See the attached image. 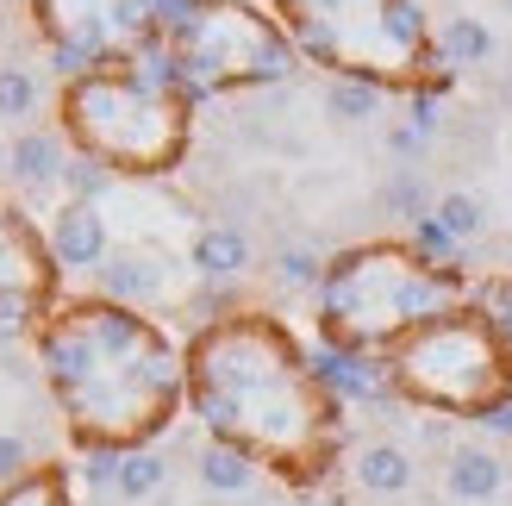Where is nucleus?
<instances>
[{
	"label": "nucleus",
	"mask_w": 512,
	"mask_h": 506,
	"mask_svg": "<svg viewBox=\"0 0 512 506\" xmlns=\"http://www.w3.org/2000/svg\"><path fill=\"white\" fill-rule=\"evenodd\" d=\"M500 488H506L500 450H488V444H456L450 457H444V494L456 506H481V500H494Z\"/></svg>",
	"instance_id": "nucleus-13"
},
{
	"label": "nucleus",
	"mask_w": 512,
	"mask_h": 506,
	"mask_svg": "<svg viewBox=\"0 0 512 506\" xmlns=\"http://www.w3.org/2000/svg\"><path fill=\"white\" fill-rule=\"evenodd\" d=\"M438 50H444V69H469V63H481L494 50V38H488L481 19L450 13V19H438Z\"/></svg>",
	"instance_id": "nucleus-18"
},
{
	"label": "nucleus",
	"mask_w": 512,
	"mask_h": 506,
	"mask_svg": "<svg viewBox=\"0 0 512 506\" xmlns=\"http://www.w3.org/2000/svg\"><path fill=\"white\" fill-rule=\"evenodd\" d=\"M57 119L75 157H94L113 175H169L194 138V94L175 82L163 50H144L63 82Z\"/></svg>",
	"instance_id": "nucleus-3"
},
{
	"label": "nucleus",
	"mask_w": 512,
	"mask_h": 506,
	"mask_svg": "<svg viewBox=\"0 0 512 506\" xmlns=\"http://www.w3.org/2000/svg\"><path fill=\"white\" fill-rule=\"evenodd\" d=\"M0 169H7V144H0Z\"/></svg>",
	"instance_id": "nucleus-28"
},
{
	"label": "nucleus",
	"mask_w": 512,
	"mask_h": 506,
	"mask_svg": "<svg viewBox=\"0 0 512 506\" xmlns=\"http://www.w3.org/2000/svg\"><path fill=\"white\" fill-rule=\"evenodd\" d=\"M194 469H200V488H207V494H250L256 488V457L238 450V444H225V438L200 444Z\"/></svg>",
	"instance_id": "nucleus-16"
},
{
	"label": "nucleus",
	"mask_w": 512,
	"mask_h": 506,
	"mask_svg": "<svg viewBox=\"0 0 512 506\" xmlns=\"http://www.w3.org/2000/svg\"><path fill=\"white\" fill-rule=\"evenodd\" d=\"M481 282L469 263H431L413 244H350L325 263L319 282V325L325 344L344 350H394L425 319L475 307Z\"/></svg>",
	"instance_id": "nucleus-4"
},
{
	"label": "nucleus",
	"mask_w": 512,
	"mask_h": 506,
	"mask_svg": "<svg viewBox=\"0 0 512 506\" xmlns=\"http://www.w3.org/2000/svg\"><path fill=\"white\" fill-rule=\"evenodd\" d=\"M38 107V75L25 63H0V119H32Z\"/></svg>",
	"instance_id": "nucleus-22"
},
{
	"label": "nucleus",
	"mask_w": 512,
	"mask_h": 506,
	"mask_svg": "<svg viewBox=\"0 0 512 506\" xmlns=\"http://www.w3.org/2000/svg\"><path fill=\"white\" fill-rule=\"evenodd\" d=\"M57 282V257L32 219L0 200V338H13L19 325H32Z\"/></svg>",
	"instance_id": "nucleus-9"
},
{
	"label": "nucleus",
	"mask_w": 512,
	"mask_h": 506,
	"mask_svg": "<svg viewBox=\"0 0 512 506\" xmlns=\"http://www.w3.org/2000/svg\"><path fill=\"white\" fill-rule=\"evenodd\" d=\"M481 425H488V432H494V438H512V407H500V413H488V419H481Z\"/></svg>",
	"instance_id": "nucleus-27"
},
{
	"label": "nucleus",
	"mask_w": 512,
	"mask_h": 506,
	"mask_svg": "<svg viewBox=\"0 0 512 506\" xmlns=\"http://www.w3.org/2000/svg\"><path fill=\"white\" fill-rule=\"evenodd\" d=\"M32 19L63 82L157 50V19L144 0H32Z\"/></svg>",
	"instance_id": "nucleus-8"
},
{
	"label": "nucleus",
	"mask_w": 512,
	"mask_h": 506,
	"mask_svg": "<svg viewBox=\"0 0 512 506\" xmlns=\"http://www.w3.org/2000/svg\"><path fill=\"white\" fill-rule=\"evenodd\" d=\"M431 213H438V225H444V232H450L456 244H469V238H481V225H488V207H481V200H475L469 188H456V194H444V200H438V207H431Z\"/></svg>",
	"instance_id": "nucleus-19"
},
{
	"label": "nucleus",
	"mask_w": 512,
	"mask_h": 506,
	"mask_svg": "<svg viewBox=\"0 0 512 506\" xmlns=\"http://www.w3.org/2000/svg\"><path fill=\"white\" fill-rule=\"evenodd\" d=\"M32 475V444H25L19 432H0V488H13Z\"/></svg>",
	"instance_id": "nucleus-26"
},
{
	"label": "nucleus",
	"mask_w": 512,
	"mask_h": 506,
	"mask_svg": "<svg viewBox=\"0 0 512 506\" xmlns=\"http://www.w3.org/2000/svg\"><path fill=\"white\" fill-rule=\"evenodd\" d=\"M425 506H450V500H425Z\"/></svg>",
	"instance_id": "nucleus-29"
},
{
	"label": "nucleus",
	"mask_w": 512,
	"mask_h": 506,
	"mask_svg": "<svg viewBox=\"0 0 512 506\" xmlns=\"http://www.w3.org/2000/svg\"><path fill=\"white\" fill-rule=\"evenodd\" d=\"M94 282H100V300H113V307H163L169 288H175V263H169V250L157 244H113V257L94 269Z\"/></svg>",
	"instance_id": "nucleus-10"
},
{
	"label": "nucleus",
	"mask_w": 512,
	"mask_h": 506,
	"mask_svg": "<svg viewBox=\"0 0 512 506\" xmlns=\"http://www.w3.org/2000/svg\"><path fill=\"white\" fill-rule=\"evenodd\" d=\"M381 369L400 400H419L444 419H488L512 407V338L481 300L406 332Z\"/></svg>",
	"instance_id": "nucleus-6"
},
{
	"label": "nucleus",
	"mask_w": 512,
	"mask_h": 506,
	"mask_svg": "<svg viewBox=\"0 0 512 506\" xmlns=\"http://www.w3.org/2000/svg\"><path fill=\"white\" fill-rule=\"evenodd\" d=\"M38 357L50 388L88 432V444L138 450L175 413L182 394V357L175 344L132 307L113 300H69L38 332Z\"/></svg>",
	"instance_id": "nucleus-2"
},
{
	"label": "nucleus",
	"mask_w": 512,
	"mask_h": 506,
	"mask_svg": "<svg viewBox=\"0 0 512 506\" xmlns=\"http://www.w3.org/2000/svg\"><path fill=\"white\" fill-rule=\"evenodd\" d=\"M188 263H194V275L200 282H238V275L250 269V232L244 225H232V219H219V225H200L194 232V244H188Z\"/></svg>",
	"instance_id": "nucleus-14"
},
{
	"label": "nucleus",
	"mask_w": 512,
	"mask_h": 506,
	"mask_svg": "<svg viewBox=\"0 0 512 506\" xmlns=\"http://www.w3.org/2000/svg\"><path fill=\"white\" fill-rule=\"evenodd\" d=\"M169 488V463L157 457L150 444H138V450H119V475H113V494L125 500V506H150Z\"/></svg>",
	"instance_id": "nucleus-17"
},
{
	"label": "nucleus",
	"mask_w": 512,
	"mask_h": 506,
	"mask_svg": "<svg viewBox=\"0 0 512 506\" xmlns=\"http://www.w3.org/2000/svg\"><path fill=\"white\" fill-rule=\"evenodd\" d=\"M69 138L63 132H44V125H25V132L7 144V175L25 194H44V188H63V169H69Z\"/></svg>",
	"instance_id": "nucleus-12"
},
{
	"label": "nucleus",
	"mask_w": 512,
	"mask_h": 506,
	"mask_svg": "<svg viewBox=\"0 0 512 506\" xmlns=\"http://www.w3.org/2000/svg\"><path fill=\"white\" fill-rule=\"evenodd\" d=\"M0 506H69V482L57 469H32L25 482H13L0 494Z\"/></svg>",
	"instance_id": "nucleus-20"
},
{
	"label": "nucleus",
	"mask_w": 512,
	"mask_h": 506,
	"mask_svg": "<svg viewBox=\"0 0 512 506\" xmlns=\"http://www.w3.org/2000/svg\"><path fill=\"white\" fill-rule=\"evenodd\" d=\"M381 207H388V213H400V219H413V225H419V219L431 213V188H425V175H419V169H400V175H394V182H388V188H381Z\"/></svg>",
	"instance_id": "nucleus-21"
},
{
	"label": "nucleus",
	"mask_w": 512,
	"mask_h": 506,
	"mask_svg": "<svg viewBox=\"0 0 512 506\" xmlns=\"http://www.w3.org/2000/svg\"><path fill=\"white\" fill-rule=\"evenodd\" d=\"M157 50L194 100L275 88L300 69L294 38L250 0H194L182 19H169L157 32Z\"/></svg>",
	"instance_id": "nucleus-7"
},
{
	"label": "nucleus",
	"mask_w": 512,
	"mask_h": 506,
	"mask_svg": "<svg viewBox=\"0 0 512 506\" xmlns=\"http://www.w3.org/2000/svg\"><path fill=\"white\" fill-rule=\"evenodd\" d=\"M275 282H281V288H319V282H325L319 250H306V244L275 250Z\"/></svg>",
	"instance_id": "nucleus-24"
},
{
	"label": "nucleus",
	"mask_w": 512,
	"mask_h": 506,
	"mask_svg": "<svg viewBox=\"0 0 512 506\" xmlns=\"http://www.w3.org/2000/svg\"><path fill=\"white\" fill-rule=\"evenodd\" d=\"M275 13L294 50L331 69V82H369L381 94L450 88L438 25L419 0H275Z\"/></svg>",
	"instance_id": "nucleus-5"
},
{
	"label": "nucleus",
	"mask_w": 512,
	"mask_h": 506,
	"mask_svg": "<svg viewBox=\"0 0 512 506\" xmlns=\"http://www.w3.org/2000/svg\"><path fill=\"white\" fill-rule=\"evenodd\" d=\"M350 482L363 488V494H375V500H394V494H406L419 482V469H413V457H406V444H394V438H375V444H363L356 450V463H350Z\"/></svg>",
	"instance_id": "nucleus-15"
},
{
	"label": "nucleus",
	"mask_w": 512,
	"mask_h": 506,
	"mask_svg": "<svg viewBox=\"0 0 512 506\" xmlns=\"http://www.w3.org/2000/svg\"><path fill=\"white\" fill-rule=\"evenodd\" d=\"M44 244L57 257V269H100L113 257L107 207H94V200H57V213L44 219Z\"/></svg>",
	"instance_id": "nucleus-11"
},
{
	"label": "nucleus",
	"mask_w": 512,
	"mask_h": 506,
	"mask_svg": "<svg viewBox=\"0 0 512 506\" xmlns=\"http://www.w3.org/2000/svg\"><path fill=\"white\" fill-rule=\"evenodd\" d=\"M325 113L344 119V125H356V119L381 113V88H369V82H331L325 88Z\"/></svg>",
	"instance_id": "nucleus-23"
},
{
	"label": "nucleus",
	"mask_w": 512,
	"mask_h": 506,
	"mask_svg": "<svg viewBox=\"0 0 512 506\" xmlns=\"http://www.w3.org/2000/svg\"><path fill=\"white\" fill-rule=\"evenodd\" d=\"M413 250H425L431 263H463V244H456L444 225H438V213H425V219L413 225Z\"/></svg>",
	"instance_id": "nucleus-25"
},
{
	"label": "nucleus",
	"mask_w": 512,
	"mask_h": 506,
	"mask_svg": "<svg viewBox=\"0 0 512 506\" xmlns=\"http://www.w3.org/2000/svg\"><path fill=\"white\" fill-rule=\"evenodd\" d=\"M194 407L213 425V438L250 450L269 463H325L338 438L344 400L319 382V369L294 350L269 313H219L188 350Z\"/></svg>",
	"instance_id": "nucleus-1"
}]
</instances>
